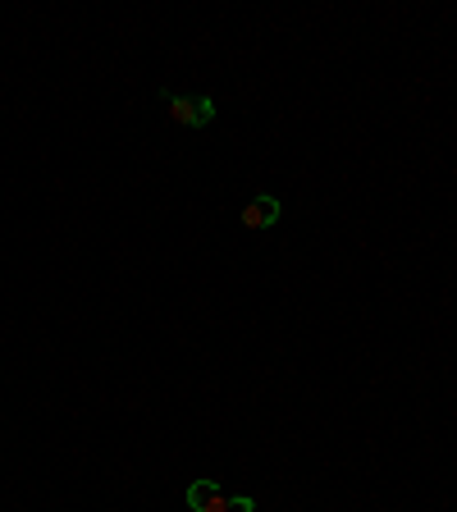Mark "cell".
<instances>
[{
	"mask_svg": "<svg viewBox=\"0 0 457 512\" xmlns=\"http://www.w3.org/2000/svg\"><path fill=\"white\" fill-rule=\"evenodd\" d=\"M238 220H243V229H270V224H279V197H252Z\"/></svg>",
	"mask_w": 457,
	"mask_h": 512,
	"instance_id": "cell-3",
	"label": "cell"
},
{
	"mask_svg": "<svg viewBox=\"0 0 457 512\" xmlns=\"http://www.w3.org/2000/svg\"><path fill=\"white\" fill-rule=\"evenodd\" d=\"M188 508L192 512H252L256 503L247 499V494L243 499H229L215 480H192L188 485Z\"/></svg>",
	"mask_w": 457,
	"mask_h": 512,
	"instance_id": "cell-2",
	"label": "cell"
},
{
	"mask_svg": "<svg viewBox=\"0 0 457 512\" xmlns=\"http://www.w3.org/2000/svg\"><path fill=\"white\" fill-rule=\"evenodd\" d=\"M160 101H165L174 124H183V128H206L215 119L211 96H179V92H170V87H160Z\"/></svg>",
	"mask_w": 457,
	"mask_h": 512,
	"instance_id": "cell-1",
	"label": "cell"
}]
</instances>
